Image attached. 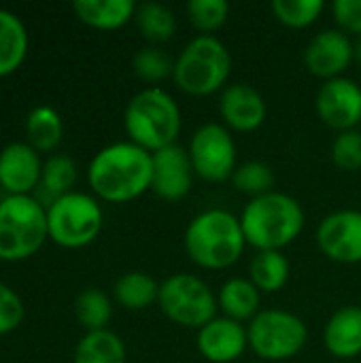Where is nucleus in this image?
Wrapping results in <instances>:
<instances>
[{"mask_svg":"<svg viewBox=\"0 0 361 363\" xmlns=\"http://www.w3.org/2000/svg\"><path fill=\"white\" fill-rule=\"evenodd\" d=\"M153 155L126 140L100 149L87 168L91 191L111 204H126L151 189Z\"/></svg>","mask_w":361,"mask_h":363,"instance_id":"obj_1","label":"nucleus"},{"mask_svg":"<svg viewBox=\"0 0 361 363\" xmlns=\"http://www.w3.org/2000/svg\"><path fill=\"white\" fill-rule=\"evenodd\" d=\"M187 257L204 270H226L234 266L245 247L240 217L223 208H209L196 215L183 236Z\"/></svg>","mask_w":361,"mask_h":363,"instance_id":"obj_2","label":"nucleus"},{"mask_svg":"<svg viewBox=\"0 0 361 363\" xmlns=\"http://www.w3.org/2000/svg\"><path fill=\"white\" fill-rule=\"evenodd\" d=\"M240 228L249 247L257 251H283L304 230L302 204L283 191L251 198L243 208Z\"/></svg>","mask_w":361,"mask_h":363,"instance_id":"obj_3","label":"nucleus"},{"mask_svg":"<svg viewBox=\"0 0 361 363\" xmlns=\"http://www.w3.org/2000/svg\"><path fill=\"white\" fill-rule=\"evenodd\" d=\"M183 117L174 98L160 87H145L126 106L123 128L130 143L155 153L164 147L177 145Z\"/></svg>","mask_w":361,"mask_h":363,"instance_id":"obj_4","label":"nucleus"},{"mask_svg":"<svg viewBox=\"0 0 361 363\" xmlns=\"http://www.w3.org/2000/svg\"><path fill=\"white\" fill-rule=\"evenodd\" d=\"M232 72V55L228 47L209 34L189 40L174 60L172 81L187 96H211L221 91Z\"/></svg>","mask_w":361,"mask_h":363,"instance_id":"obj_5","label":"nucleus"},{"mask_svg":"<svg viewBox=\"0 0 361 363\" xmlns=\"http://www.w3.org/2000/svg\"><path fill=\"white\" fill-rule=\"evenodd\" d=\"M47 238V208L34 196L0 198V262L28 259Z\"/></svg>","mask_w":361,"mask_h":363,"instance_id":"obj_6","label":"nucleus"},{"mask_svg":"<svg viewBox=\"0 0 361 363\" xmlns=\"http://www.w3.org/2000/svg\"><path fill=\"white\" fill-rule=\"evenodd\" d=\"M104 225L102 206L83 191H70L47 208L49 240L64 249H83L91 245Z\"/></svg>","mask_w":361,"mask_h":363,"instance_id":"obj_7","label":"nucleus"},{"mask_svg":"<svg viewBox=\"0 0 361 363\" xmlns=\"http://www.w3.org/2000/svg\"><path fill=\"white\" fill-rule=\"evenodd\" d=\"M157 306L168 321L187 330H200L217 317V296L200 277L185 272L160 283Z\"/></svg>","mask_w":361,"mask_h":363,"instance_id":"obj_8","label":"nucleus"},{"mask_svg":"<svg viewBox=\"0 0 361 363\" xmlns=\"http://www.w3.org/2000/svg\"><path fill=\"white\" fill-rule=\"evenodd\" d=\"M247 336L249 349L264 362H287L306 347L309 328L298 315L270 308L249 321Z\"/></svg>","mask_w":361,"mask_h":363,"instance_id":"obj_9","label":"nucleus"},{"mask_svg":"<svg viewBox=\"0 0 361 363\" xmlns=\"http://www.w3.org/2000/svg\"><path fill=\"white\" fill-rule=\"evenodd\" d=\"M187 153L196 177L209 183H223L238 168L236 143L223 123L200 125L191 136Z\"/></svg>","mask_w":361,"mask_h":363,"instance_id":"obj_10","label":"nucleus"},{"mask_svg":"<svg viewBox=\"0 0 361 363\" xmlns=\"http://www.w3.org/2000/svg\"><path fill=\"white\" fill-rule=\"evenodd\" d=\"M321 253L338 264L361 262V211L343 208L328 215L317 228Z\"/></svg>","mask_w":361,"mask_h":363,"instance_id":"obj_11","label":"nucleus"},{"mask_svg":"<svg viewBox=\"0 0 361 363\" xmlns=\"http://www.w3.org/2000/svg\"><path fill=\"white\" fill-rule=\"evenodd\" d=\"M315 108L328 128L338 132L357 130L361 123V87L349 77L326 81L317 91Z\"/></svg>","mask_w":361,"mask_h":363,"instance_id":"obj_12","label":"nucleus"},{"mask_svg":"<svg viewBox=\"0 0 361 363\" xmlns=\"http://www.w3.org/2000/svg\"><path fill=\"white\" fill-rule=\"evenodd\" d=\"M355 62V51L349 34L343 30H323L311 38L304 49V66L313 77L332 81L345 77Z\"/></svg>","mask_w":361,"mask_h":363,"instance_id":"obj_13","label":"nucleus"},{"mask_svg":"<svg viewBox=\"0 0 361 363\" xmlns=\"http://www.w3.org/2000/svg\"><path fill=\"white\" fill-rule=\"evenodd\" d=\"M151 155H153L151 191L166 202L183 200L191 191L194 174H196L187 149H183L181 145H170Z\"/></svg>","mask_w":361,"mask_h":363,"instance_id":"obj_14","label":"nucleus"},{"mask_svg":"<svg viewBox=\"0 0 361 363\" xmlns=\"http://www.w3.org/2000/svg\"><path fill=\"white\" fill-rule=\"evenodd\" d=\"M40 174L43 162L28 143H11L0 151V189L6 196H32Z\"/></svg>","mask_w":361,"mask_h":363,"instance_id":"obj_15","label":"nucleus"},{"mask_svg":"<svg viewBox=\"0 0 361 363\" xmlns=\"http://www.w3.org/2000/svg\"><path fill=\"white\" fill-rule=\"evenodd\" d=\"M198 353L211 363H232L249 349L247 328L228 317H215L196 336Z\"/></svg>","mask_w":361,"mask_h":363,"instance_id":"obj_16","label":"nucleus"},{"mask_svg":"<svg viewBox=\"0 0 361 363\" xmlns=\"http://www.w3.org/2000/svg\"><path fill=\"white\" fill-rule=\"evenodd\" d=\"M219 115L230 130L255 132L264 125L268 106L255 87L247 83H232L219 96Z\"/></svg>","mask_w":361,"mask_h":363,"instance_id":"obj_17","label":"nucleus"},{"mask_svg":"<svg viewBox=\"0 0 361 363\" xmlns=\"http://www.w3.org/2000/svg\"><path fill=\"white\" fill-rule=\"evenodd\" d=\"M323 345L338 359L361 355V306H345L330 317L323 330Z\"/></svg>","mask_w":361,"mask_h":363,"instance_id":"obj_18","label":"nucleus"},{"mask_svg":"<svg viewBox=\"0 0 361 363\" xmlns=\"http://www.w3.org/2000/svg\"><path fill=\"white\" fill-rule=\"evenodd\" d=\"M260 302L262 291L249 279L240 277L226 281L217 294V308L223 313V317L238 323L253 321L260 313Z\"/></svg>","mask_w":361,"mask_h":363,"instance_id":"obj_19","label":"nucleus"},{"mask_svg":"<svg viewBox=\"0 0 361 363\" xmlns=\"http://www.w3.org/2000/svg\"><path fill=\"white\" fill-rule=\"evenodd\" d=\"M72 11L79 21L96 30H119L134 19L136 4L132 0H77Z\"/></svg>","mask_w":361,"mask_h":363,"instance_id":"obj_20","label":"nucleus"},{"mask_svg":"<svg viewBox=\"0 0 361 363\" xmlns=\"http://www.w3.org/2000/svg\"><path fill=\"white\" fill-rule=\"evenodd\" d=\"M28 55V30L23 21L0 9V79L13 74Z\"/></svg>","mask_w":361,"mask_h":363,"instance_id":"obj_21","label":"nucleus"},{"mask_svg":"<svg viewBox=\"0 0 361 363\" xmlns=\"http://www.w3.org/2000/svg\"><path fill=\"white\" fill-rule=\"evenodd\" d=\"M77 164L68 155L55 153L43 164V174H40V185H38V196L36 200H43L45 196V208H49L57 198L66 196L72 191L77 183Z\"/></svg>","mask_w":361,"mask_h":363,"instance_id":"obj_22","label":"nucleus"},{"mask_svg":"<svg viewBox=\"0 0 361 363\" xmlns=\"http://www.w3.org/2000/svg\"><path fill=\"white\" fill-rule=\"evenodd\" d=\"M115 302L126 311H147L149 306L157 304L160 283L147 272H126L117 279L113 287Z\"/></svg>","mask_w":361,"mask_h":363,"instance_id":"obj_23","label":"nucleus"},{"mask_svg":"<svg viewBox=\"0 0 361 363\" xmlns=\"http://www.w3.org/2000/svg\"><path fill=\"white\" fill-rule=\"evenodd\" d=\"M291 274L289 259L283 251H257L249 264V281L262 294H277L281 291Z\"/></svg>","mask_w":361,"mask_h":363,"instance_id":"obj_24","label":"nucleus"},{"mask_svg":"<svg viewBox=\"0 0 361 363\" xmlns=\"http://www.w3.org/2000/svg\"><path fill=\"white\" fill-rule=\"evenodd\" d=\"M26 134H28V145L38 151H53L60 147L64 138V121L60 113L51 106H36L30 111L26 119Z\"/></svg>","mask_w":361,"mask_h":363,"instance_id":"obj_25","label":"nucleus"},{"mask_svg":"<svg viewBox=\"0 0 361 363\" xmlns=\"http://www.w3.org/2000/svg\"><path fill=\"white\" fill-rule=\"evenodd\" d=\"M72 363H126V345L111 330L87 332L74 349Z\"/></svg>","mask_w":361,"mask_h":363,"instance_id":"obj_26","label":"nucleus"},{"mask_svg":"<svg viewBox=\"0 0 361 363\" xmlns=\"http://www.w3.org/2000/svg\"><path fill=\"white\" fill-rule=\"evenodd\" d=\"M134 21L143 38L153 45L166 43L177 32V17L174 13L162 2H143L136 6Z\"/></svg>","mask_w":361,"mask_h":363,"instance_id":"obj_27","label":"nucleus"},{"mask_svg":"<svg viewBox=\"0 0 361 363\" xmlns=\"http://www.w3.org/2000/svg\"><path fill=\"white\" fill-rule=\"evenodd\" d=\"M74 317L87 332L106 330L111 317H113V304L111 298L100 289H85L74 300Z\"/></svg>","mask_w":361,"mask_h":363,"instance_id":"obj_28","label":"nucleus"},{"mask_svg":"<svg viewBox=\"0 0 361 363\" xmlns=\"http://www.w3.org/2000/svg\"><path fill=\"white\" fill-rule=\"evenodd\" d=\"M230 181L240 194H247L251 198H260L274 191V170L266 162L257 160L238 164Z\"/></svg>","mask_w":361,"mask_h":363,"instance_id":"obj_29","label":"nucleus"},{"mask_svg":"<svg viewBox=\"0 0 361 363\" xmlns=\"http://www.w3.org/2000/svg\"><path fill=\"white\" fill-rule=\"evenodd\" d=\"M270 9L277 21H281L287 28L302 30L313 26L321 17L326 4L321 0H274Z\"/></svg>","mask_w":361,"mask_h":363,"instance_id":"obj_30","label":"nucleus"},{"mask_svg":"<svg viewBox=\"0 0 361 363\" xmlns=\"http://www.w3.org/2000/svg\"><path fill=\"white\" fill-rule=\"evenodd\" d=\"M132 70L134 74L145 83H160L168 77H172L174 60L160 47H143L132 57Z\"/></svg>","mask_w":361,"mask_h":363,"instance_id":"obj_31","label":"nucleus"},{"mask_svg":"<svg viewBox=\"0 0 361 363\" xmlns=\"http://www.w3.org/2000/svg\"><path fill=\"white\" fill-rule=\"evenodd\" d=\"M185 11L191 26L198 32L211 36V32H217L228 21L230 4L226 0H191L187 2Z\"/></svg>","mask_w":361,"mask_h":363,"instance_id":"obj_32","label":"nucleus"},{"mask_svg":"<svg viewBox=\"0 0 361 363\" xmlns=\"http://www.w3.org/2000/svg\"><path fill=\"white\" fill-rule=\"evenodd\" d=\"M332 162L343 172H357V170H361L360 130L338 132V136L332 143Z\"/></svg>","mask_w":361,"mask_h":363,"instance_id":"obj_33","label":"nucleus"},{"mask_svg":"<svg viewBox=\"0 0 361 363\" xmlns=\"http://www.w3.org/2000/svg\"><path fill=\"white\" fill-rule=\"evenodd\" d=\"M26 308L21 298L4 283H0V336L15 332L23 321Z\"/></svg>","mask_w":361,"mask_h":363,"instance_id":"obj_34","label":"nucleus"},{"mask_svg":"<svg viewBox=\"0 0 361 363\" xmlns=\"http://www.w3.org/2000/svg\"><path fill=\"white\" fill-rule=\"evenodd\" d=\"M332 13L345 34L361 36V0H336L332 4Z\"/></svg>","mask_w":361,"mask_h":363,"instance_id":"obj_35","label":"nucleus"},{"mask_svg":"<svg viewBox=\"0 0 361 363\" xmlns=\"http://www.w3.org/2000/svg\"><path fill=\"white\" fill-rule=\"evenodd\" d=\"M353 51H355V62L361 66V36H357V40L353 43Z\"/></svg>","mask_w":361,"mask_h":363,"instance_id":"obj_36","label":"nucleus"}]
</instances>
